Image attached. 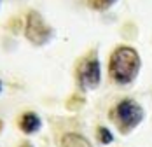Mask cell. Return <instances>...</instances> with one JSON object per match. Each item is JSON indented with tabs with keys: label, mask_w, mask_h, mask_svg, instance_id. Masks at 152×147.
Wrapping results in <instances>:
<instances>
[{
	"label": "cell",
	"mask_w": 152,
	"mask_h": 147,
	"mask_svg": "<svg viewBox=\"0 0 152 147\" xmlns=\"http://www.w3.org/2000/svg\"><path fill=\"white\" fill-rule=\"evenodd\" d=\"M88 4L94 11H105V9L112 7L115 4V0H88Z\"/></svg>",
	"instance_id": "7"
},
{
	"label": "cell",
	"mask_w": 152,
	"mask_h": 147,
	"mask_svg": "<svg viewBox=\"0 0 152 147\" xmlns=\"http://www.w3.org/2000/svg\"><path fill=\"white\" fill-rule=\"evenodd\" d=\"M19 128L23 133H37L42 128V119L35 112H25L19 118Z\"/></svg>",
	"instance_id": "5"
},
{
	"label": "cell",
	"mask_w": 152,
	"mask_h": 147,
	"mask_svg": "<svg viewBox=\"0 0 152 147\" xmlns=\"http://www.w3.org/2000/svg\"><path fill=\"white\" fill-rule=\"evenodd\" d=\"M114 119L119 126L122 133H129L135 130L143 119V109L138 105L135 100H122L117 103V107L114 109Z\"/></svg>",
	"instance_id": "2"
},
{
	"label": "cell",
	"mask_w": 152,
	"mask_h": 147,
	"mask_svg": "<svg viewBox=\"0 0 152 147\" xmlns=\"http://www.w3.org/2000/svg\"><path fill=\"white\" fill-rule=\"evenodd\" d=\"M0 91H2V82H0Z\"/></svg>",
	"instance_id": "11"
},
{
	"label": "cell",
	"mask_w": 152,
	"mask_h": 147,
	"mask_svg": "<svg viewBox=\"0 0 152 147\" xmlns=\"http://www.w3.org/2000/svg\"><path fill=\"white\" fill-rule=\"evenodd\" d=\"M140 54L137 49L121 46L114 51V54L110 56V77L117 82V84H129L135 81L140 70Z\"/></svg>",
	"instance_id": "1"
},
{
	"label": "cell",
	"mask_w": 152,
	"mask_h": 147,
	"mask_svg": "<svg viewBox=\"0 0 152 147\" xmlns=\"http://www.w3.org/2000/svg\"><path fill=\"white\" fill-rule=\"evenodd\" d=\"M19 147H33V146H31V144H21Z\"/></svg>",
	"instance_id": "9"
},
{
	"label": "cell",
	"mask_w": 152,
	"mask_h": 147,
	"mask_svg": "<svg viewBox=\"0 0 152 147\" xmlns=\"http://www.w3.org/2000/svg\"><path fill=\"white\" fill-rule=\"evenodd\" d=\"M77 79H79V86L88 91V89L98 88L100 81H102V68H100V60L98 58H88L77 72Z\"/></svg>",
	"instance_id": "4"
},
{
	"label": "cell",
	"mask_w": 152,
	"mask_h": 147,
	"mask_svg": "<svg viewBox=\"0 0 152 147\" xmlns=\"http://www.w3.org/2000/svg\"><path fill=\"white\" fill-rule=\"evenodd\" d=\"M61 147H93V146L91 142L86 137H82L80 133L70 132L61 137Z\"/></svg>",
	"instance_id": "6"
},
{
	"label": "cell",
	"mask_w": 152,
	"mask_h": 147,
	"mask_svg": "<svg viewBox=\"0 0 152 147\" xmlns=\"http://www.w3.org/2000/svg\"><path fill=\"white\" fill-rule=\"evenodd\" d=\"M0 130H2V121H0Z\"/></svg>",
	"instance_id": "10"
},
{
	"label": "cell",
	"mask_w": 152,
	"mask_h": 147,
	"mask_svg": "<svg viewBox=\"0 0 152 147\" xmlns=\"http://www.w3.org/2000/svg\"><path fill=\"white\" fill-rule=\"evenodd\" d=\"M25 35H26V39L33 46H46L53 39L54 32H53V28L47 25L46 19L39 14V12L31 11L30 14H28V18H26Z\"/></svg>",
	"instance_id": "3"
},
{
	"label": "cell",
	"mask_w": 152,
	"mask_h": 147,
	"mask_svg": "<svg viewBox=\"0 0 152 147\" xmlns=\"http://www.w3.org/2000/svg\"><path fill=\"white\" fill-rule=\"evenodd\" d=\"M98 138H100L102 144H110V142L114 140V135H112V132H110L108 128L100 126V128H98Z\"/></svg>",
	"instance_id": "8"
}]
</instances>
